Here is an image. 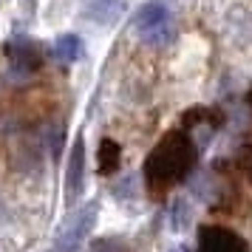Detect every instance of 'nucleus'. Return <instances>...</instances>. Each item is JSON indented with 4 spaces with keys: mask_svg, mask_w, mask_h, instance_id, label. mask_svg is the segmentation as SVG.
<instances>
[{
    "mask_svg": "<svg viewBox=\"0 0 252 252\" xmlns=\"http://www.w3.org/2000/svg\"><path fill=\"white\" fill-rule=\"evenodd\" d=\"M195 148L190 136L184 133H170L167 139H161L153 148L145 164V182H148L150 193L159 195L161 190H167L170 184H179L187 179V173L195 164Z\"/></svg>",
    "mask_w": 252,
    "mask_h": 252,
    "instance_id": "obj_1",
    "label": "nucleus"
},
{
    "mask_svg": "<svg viewBox=\"0 0 252 252\" xmlns=\"http://www.w3.org/2000/svg\"><path fill=\"white\" fill-rule=\"evenodd\" d=\"M133 32L148 46H167L173 40V20L164 3H145L133 14Z\"/></svg>",
    "mask_w": 252,
    "mask_h": 252,
    "instance_id": "obj_2",
    "label": "nucleus"
},
{
    "mask_svg": "<svg viewBox=\"0 0 252 252\" xmlns=\"http://www.w3.org/2000/svg\"><path fill=\"white\" fill-rule=\"evenodd\" d=\"M96 216H99V204L91 201V204H85L77 210V216L71 221L65 232L54 241V252H77L82 247V241L91 235V229L96 227Z\"/></svg>",
    "mask_w": 252,
    "mask_h": 252,
    "instance_id": "obj_3",
    "label": "nucleus"
},
{
    "mask_svg": "<svg viewBox=\"0 0 252 252\" xmlns=\"http://www.w3.org/2000/svg\"><path fill=\"white\" fill-rule=\"evenodd\" d=\"M198 252H250L238 232L224 227H204L198 232Z\"/></svg>",
    "mask_w": 252,
    "mask_h": 252,
    "instance_id": "obj_4",
    "label": "nucleus"
},
{
    "mask_svg": "<svg viewBox=\"0 0 252 252\" xmlns=\"http://www.w3.org/2000/svg\"><path fill=\"white\" fill-rule=\"evenodd\" d=\"M82 182H85V145L77 136L74 139V148L68 153V170H65V195H68V201L80 198Z\"/></svg>",
    "mask_w": 252,
    "mask_h": 252,
    "instance_id": "obj_5",
    "label": "nucleus"
},
{
    "mask_svg": "<svg viewBox=\"0 0 252 252\" xmlns=\"http://www.w3.org/2000/svg\"><path fill=\"white\" fill-rule=\"evenodd\" d=\"M82 54H85V43L77 34H60L54 40V46H51V57L57 60V63H65V65L82 60Z\"/></svg>",
    "mask_w": 252,
    "mask_h": 252,
    "instance_id": "obj_6",
    "label": "nucleus"
},
{
    "mask_svg": "<svg viewBox=\"0 0 252 252\" xmlns=\"http://www.w3.org/2000/svg\"><path fill=\"white\" fill-rule=\"evenodd\" d=\"M119 159H122V150L114 139H102L99 145V173H114L119 167Z\"/></svg>",
    "mask_w": 252,
    "mask_h": 252,
    "instance_id": "obj_7",
    "label": "nucleus"
},
{
    "mask_svg": "<svg viewBox=\"0 0 252 252\" xmlns=\"http://www.w3.org/2000/svg\"><path fill=\"white\" fill-rule=\"evenodd\" d=\"M12 57H14V68L17 71H34L40 68V51L32 46H12Z\"/></svg>",
    "mask_w": 252,
    "mask_h": 252,
    "instance_id": "obj_8",
    "label": "nucleus"
},
{
    "mask_svg": "<svg viewBox=\"0 0 252 252\" xmlns=\"http://www.w3.org/2000/svg\"><path fill=\"white\" fill-rule=\"evenodd\" d=\"M187 224H190V204L187 201H176L173 204V229L182 232V229H187Z\"/></svg>",
    "mask_w": 252,
    "mask_h": 252,
    "instance_id": "obj_9",
    "label": "nucleus"
},
{
    "mask_svg": "<svg viewBox=\"0 0 252 252\" xmlns=\"http://www.w3.org/2000/svg\"><path fill=\"white\" fill-rule=\"evenodd\" d=\"M88 3H94L96 9H102V6H114V0H88Z\"/></svg>",
    "mask_w": 252,
    "mask_h": 252,
    "instance_id": "obj_10",
    "label": "nucleus"
},
{
    "mask_svg": "<svg viewBox=\"0 0 252 252\" xmlns=\"http://www.w3.org/2000/svg\"><path fill=\"white\" fill-rule=\"evenodd\" d=\"M173 252H187V250H173Z\"/></svg>",
    "mask_w": 252,
    "mask_h": 252,
    "instance_id": "obj_11",
    "label": "nucleus"
},
{
    "mask_svg": "<svg viewBox=\"0 0 252 252\" xmlns=\"http://www.w3.org/2000/svg\"><path fill=\"white\" fill-rule=\"evenodd\" d=\"M250 105H252V94H250Z\"/></svg>",
    "mask_w": 252,
    "mask_h": 252,
    "instance_id": "obj_12",
    "label": "nucleus"
}]
</instances>
